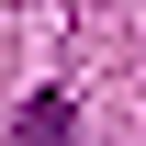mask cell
Instances as JSON below:
<instances>
[{
    "label": "cell",
    "instance_id": "obj_1",
    "mask_svg": "<svg viewBox=\"0 0 146 146\" xmlns=\"http://www.w3.org/2000/svg\"><path fill=\"white\" fill-rule=\"evenodd\" d=\"M11 146H79V101H68V90H34L23 124H11Z\"/></svg>",
    "mask_w": 146,
    "mask_h": 146
}]
</instances>
